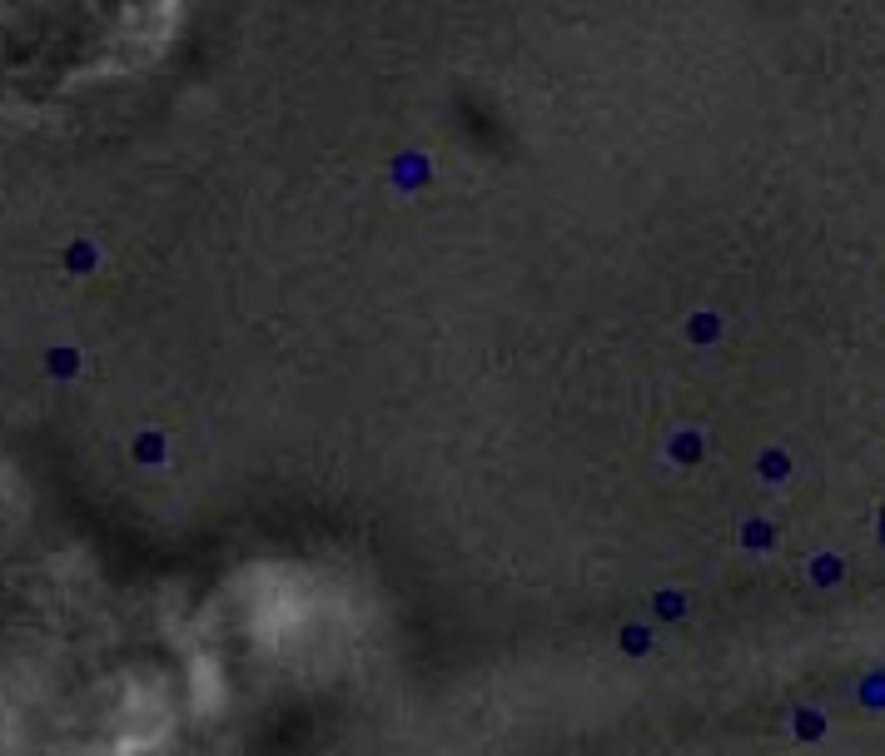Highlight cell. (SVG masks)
I'll return each instance as SVG.
<instances>
[{"mask_svg":"<svg viewBox=\"0 0 885 756\" xmlns=\"http://www.w3.org/2000/svg\"><path fill=\"white\" fill-rule=\"evenodd\" d=\"M115 0H0V65L75 55L80 25H95Z\"/></svg>","mask_w":885,"mask_h":756,"instance_id":"cell-1","label":"cell"}]
</instances>
